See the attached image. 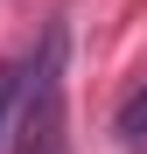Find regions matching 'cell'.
I'll return each mask as SVG.
<instances>
[{
    "label": "cell",
    "instance_id": "cell-1",
    "mask_svg": "<svg viewBox=\"0 0 147 154\" xmlns=\"http://www.w3.org/2000/svg\"><path fill=\"white\" fill-rule=\"evenodd\" d=\"M63 56H70V28L49 21V35L28 63L21 84V154H70V119H63Z\"/></svg>",
    "mask_w": 147,
    "mask_h": 154
},
{
    "label": "cell",
    "instance_id": "cell-3",
    "mask_svg": "<svg viewBox=\"0 0 147 154\" xmlns=\"http://www.w3.org/2000/svg\"><path fill=\"white\" fill-rule=\"evenodd\" d=\"M21 84H28V63H0V140H7V126L21 112Z\"/></svg>",
    "mask_w": 147,
    "mask_h": 154
},
{
    "label": "cell",
    "instance_id": "cell-2",
    "mask_svg": "<svg viewBox=\"0 0 147 154\" xmlns=\"http://www.w3.org/2000/svg\"><path fill=\"white\" fill-rule=\"evenodd\" d=\"M112 133H119V147H147V77L119 98V112H112Z\"/></svg>",
    "mask_w": 147,
    "mask_h": 154
}]
</instances>
